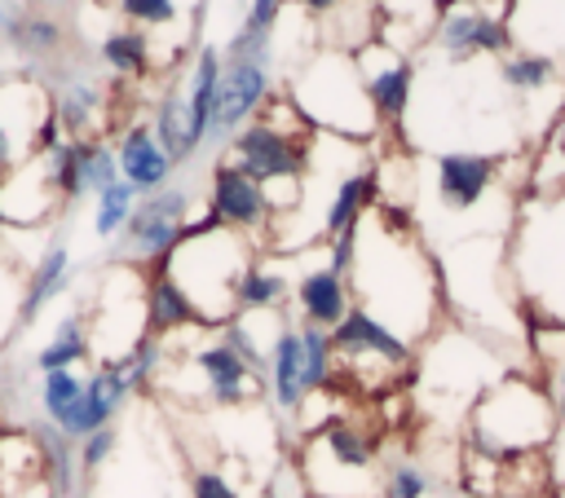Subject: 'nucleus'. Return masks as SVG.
I'll return each instance as SVG.
<instances>
[{"label": "nucleus", "instance_id": "nucleus-1", "mask_svg": "<svg viewBox=\"0 0 565 498\" xmlns=\"http://www.w3.org/2000/svg\"><path fill=\"white\" fill-rule=\"evenodd\" d=\"M349 291L362 313L384 322L406 344L437 335L446 286L441 264L424 251L397 207H375L358 225V256L349 269Z\"/></svg>", "mask_w": 565, "mask_h": 498}, {"label": "nucleus", "instance_id": "nucleus-2", "mask_svg": "<svg viewBox=\"0 0 565 498\" xmlns=\"http://www.w3.org/2000/svg\"><path fill=\"white\" fill-rule=\"evenodd\" d=\"M256 260V242L238 229H225L212 212L194 216L181 234V242L159 264L194 304V317L203 331L225 326L238 317V278Z\"/></svg>", "mask_w": 565, "mask_h": 498}, {"label": "nucleus", "instance_id": "nucleus-3", "mask_svg": "<svg viewBox=\"0 0 565 498\" xmlns=\"http://www.w3.org/2000/svg\"><path fill=\"white\" fill-rule=\"evenodd\" d=\"M561 423L552 392L539 375H503L494 379L468 410V445L490 458H525L552 450Z\"/></svg>", "mask_w": 565, "mask_h": 498}, {"label": "nucleus", "instance_id": "nucleus-4", "mask_svg": "<svg viewBox=\"0 0 565 498\" xmlns=\"http://www.w3.org/2000/svg\"><path fill=\"white\" fill-rule=\"evenodd\" d=\"M508 273L521 304L534 313L530 322H565V190L534 194V203L521 212Z\"/></svg>", "mask_w": 565, "mask_h": 498}, {"label": "nucleus", "instance_id": "nucleus-5", "mask_svg": "<svg viewBox=\"0 0 565 498\" xmlns=\"http://www.w3.org/2000/svg\"><path fill=\"white\" fill-rule=\"evenodd\" d=\"M305 485L313 498H380L384 494V467L380 441L371 427L353 419H331L318 432H309L296 450Z\"/></svg>", "mask_w": 565, "mask_h": 498}, {"label": "nucleus", "instance_id": "nucleus-6", "mask_svg": "<svg viewBox=\"0 0 565 498\" xmlns=\"http://www.w3.org/2000/svg\"><path fill=\"white\" fill-rule=\"evenodd\" d=\"M291 101L305 115V123L313 132H327V137L366 141L384 128L380 115L371 110V97L362 88L353 53L322 48L318 57H309V66L300 71V79L291 88Z\"/></svg>", "mask_w": 565, "mask_h": 498}, {"label": "nucleus", "instance_id": "nucleus-7", "mask_svg": "<svg viewBox=\"0 0 565 498\" xmlns=\"http://www.w3.org/2000/svg\"><path fill=\"white\" fill-rule=\"evenodd\" d=\"M282 110V97H269L260 106V115L252 123H243L234 137H230V163L238 172H247L252 181H260L265 190L278 185V181H305L309 172V150H313V128L305 123V115L296 110L291 123L278 119Z\"/></svg>", "mask_w": 565, "mask_h": 498}, {"label": "nucleus", "instance_id": "nucleus-8", "mask_svg": "<svg viewBox=\"0 0 565 498\" xmlns=\"http://www.w3.org/2000/svg\"><path fill=\"white\" fill-rule=\"evenodd\" d=\"M331 353H335V375L353 379L362 392H384L402 375H411V366H415V344L393 335L384 322H375L358 304L331 331Z\"/></svg>", "mask_w": 565, "mask_h": 498}, {"label": "nucleus", "instance_id": "nucleus-9", "mask_svg": "<svg viewBox=\"0 0 565 498\" xmlns=\"http://www.w3.org/2000/svg\"><path fill=\"white\" fill-rule=\"evenodd\" d=\"M190 207H194V194L177 190V185H163L159 194H146L132 207L124 234L115 238V260L132 264V269H159L168 260V251L181 242L185 225L194 220Z\"/></svg>", "mask_w": 565, "mask_h": 498}, {"label": "nucleus", "instance_id": "nucleus-10", "mask_svg": "<svg viewBox=\"0 0 565 498\" xmlns=\"http://www.w3.org/2000/svg\"><path fill=\"white\" fill-rule=\"evenodd\" d=\"M433 44L450 62L512 53L508 0H446L437 9V22H433Z\"/></svg>", "mask_w": 565, "mask_h": 498}, {"label": "nucleus", "instance_id": "nucleus-11", "mask_svg": "<svg viewBox=\"0 0 565 498\" xmlns=\"http://www.w3.org/2000/svg\"><path fill=\"white\" fill-rule=\"evenodd\" d=\"M433 339V353L424 357V379H428V388L433 392H446V397H455V392H463L468 397V410H472V401L494 383V379H503L508 370L494 361V353L472 335V331H441V335H428Z\"/></svg>", "mask_w": 565, "mask_h": 498}, {"label": "nucleus", "instance_id": "nucleus-12", "mask_svg": "<svg viewBox=\"0 0 565 498\" xmlns=\"http://www.w3.org/2000/svg\"><path fill=\"white\" fill-rule=\"evenodd\" d=\"M62 207H66V198H62V185H57L49 154H26L18 167H9L0 176V225L40 229Z\"/></svg>", "mask_w": 565, "mask_h": 498}, {"label": "nucleus", "instance_id": "nucleus-13", "mask_svg": "<svg viewBox=\"0 0 565 498\" xmlns=\"http://www.w3.org/2000/svg\"><path fill=\"white\" fill-rule=\"evenodd\" d=\"M207 212H212L225 229L247 234L256 247L269 242V229H274L269 194H265L260 181H252L247 172H238L230 159H221V163L212 167V181H207Z\"/></svg>", "mask_w": 565, "mask_h": 498}, {"label": "nucleus", "instance_id": "nucleus-14", "mask_svg": "<svg viewBox=\"0 0 565 498\" xmlns=\"http://www.w3.org/2000/svg\"><path fill=\"white\" fill-rule=\"evenodd\" d=\"M185 370H194L199 379V401L207 405H221V410H234V405H247L260 397V370H252L221 335L212 339H199L185 357Z\"/></svg>", "mask_w": 565, "mask_h": 498}, {"label": "nucleus", "instance_id": "nucleus-15", "mask_svg": "<svg viewBox=\"0 0 565 498\" xmlns=\"http://www.w3.org/2000/svg\"><path fill=\"white\" fill-rule=\"evenodd\" d=\"M499 181V154L486 150H441L433 159V198L450 216L477 212Z\"/></svg>", "mask_w": 565, "mask_h": 498}, {"label": "nucleus", "instance_id": "nucleus-16", "mask_svg": "<svg viewBox=\"0 0 565 498\" xmlns=\"http://www.w3.org/2000/svg\"><path fill=\"white\" fill-rule=\"evenodd\" d=\"M358 62V75H362V88L371 97V110L380 115V123H402L406 106H411V88H415V66L406 53L371 40L353 53Z\"/></svg>", "mask_w": 565, "mask_h": 498}, {"label": "nucleus", "instance_id": "nucleus-17", "mask_svg": "<svg viewBox=\"0 0 565 498\" xmlns=\"http://www.w3.org/2000/svg\"><path fill=\"white\" fill-rule=\"evenodd\" d=\"M269 101V71L252 57H225L221 66V93H216V110H212V141L234 137L243 123H252L260 115V106Z\"/></svg>", "mask_w": 565, "mask_h": 498}, {"label": "nucleus", "instance_id": "nucleus-18", "mask_svg": "<svg viewBox=\"0 0 565 498\" xmlns=\"http://www.w3.org/2000/svg\"><path fill=\"white\" fill-rule=\"evenodd\" d=\"M128 397H132V388H128L124 370L110 366V361H106V366L97 361V366L84 375V397H79L71 423L62 427V436H66V441H84V436H93L97 427H110Z\"/></svg>", "mask_w": 565, "mask_h": 498}, {"label": "nucleus", "instance_id": "nucleus-19", "mask_svg": "<svg viewBox=\"0 0 565 498\" xmlns=\"http://www.w3.org/2000/svg\"><path fill=\"white\" fill-rule=\"evenodd\" d=\"M291 304H296V313H300L305 326L335 331V326L344 322V313L353 308V291H349V278H340L335 269L309 264V269H300V278L291 282Z\"/></svg>", "mask_w": 565, "mask_h": 498}, {"label": "nucleus", "instance_id": "nucleus-20", "mask_svg": "<svg viewBox=\"0 0 565 498\" xmlns=\"http://www.w3.org/2000/svg\"><path fill=\"white\" fill-rule=\"evenodd\" d=\"M512 48L547 53L565 66V0H508Z\"/></svg>", "mask_w": 565, "mask_h": 498}, {"label": "nucleus", "instance_id": "nucleus-21", "mask_svg": "<svg viewBox=\"0 0 565 498\" xmlns=\"http://www.w3.org/2000/svg\"><path fill=\"white\" fill-rule=\"evenodd\" d=\"M265 383L278 414H296L305 405V348H300V322H282L269 357H265Z\"/></svg>", "mask_w": 565, "mask_h": 498}, {"label": "nucleus", "instance_id": "nucleus-22", "mask_svg": "<svg viewBox=\"0 0 565 498\" xmlns=\"http://www.w3.org/2000/svg\"><path fill=\"white\" fill-rule=\"evenodd\" d=\"M115 159H119V181H128L141 198L146 194H159L168 185V176H172V159L154 141V128L150 123H132L124 132V141L115 145Z\"/></svg>", "mask_w": 565, "mask_h": 498}, {"label": "nucleus", "instance_id": "nucleus-23", "mask_svg": "<svg viewBox=\"0 0 565 498\" xmlns=\"http://www.w3.org/2000/svg\"><path fill=\"white\" fill-rule=\"evenodd\" d=\"M75 278V264H71V247L62 238H53L26 269V282H22V308H18V326H31Z\"/></svg>", "mask_w": 565, "mask_h": 498}, {"label": "nucleus", "instance_id": "nucleus-24", "mask_svg": "<svg viewBox=\"0 0 565 498\" xmlns=\"http://www.w3.org/2000/svg\"><path fill=\"white\" fill-rule=\"evenodd\" d=\"M146 273V331L168 339V335H181L190 326H199L194 317V304L185 300V291L163 273V269H141Z\"/></svg>", "mask_w": 565, "mask_h": 498}, {"label": "nucleus", "instance_id": "nucleus-25", "mask_svg": "<svg viewBox=\"0 0 565 498\" xmlns=\"http://www.w3.org/2000/svg\"><path fill=\"white\" fill-rule=\"evenodd\" d=\"M561 62L547 57V53H525V48H512L499 57V75L508 84V93L516 97H547L561 88Z\"/></svg>", "mask_w": 565, "mask_h": 498}, {"label": "nucleus", "instance_id": "nucleus-26", "mask_svg": "<svg viewBox=\"0 0 565 498\" xmlns=\"http://www.w3.org/2000/svg\"><path fill=\"white\" fill-rule=\"evenodd\" d=\"M88 357H93L88 322H84V313H66V317L57 322L53 339H49L44 348H35L31 370H40V375H49V370H75V366L88 361Z\"/></svg>", "mask_w": 565, "mask_h": 498}, {"label": "nucleus", "instance_id": "nucleus-27", "mask_svg": "<svg viewBox=\"0 0 565 498\" xmlns=\"http://www.w3.org/2000/svg\"><path fill=\"white\" fill-rule=\"evenodd\" d=\"M234 300H238V313H278L291 300V278L278 264L252 260L247 273L238 278V295Z\"/></svg>", "mask_w": 565, "mask_h": 498}, {"label": "nucleus", "instance_id": "nucleus-28", "mask_svg": "<svg viewBox=\"0 0 565 498\" xmlns=\"http://www.w3.org/2000/svg\"><path fill=\"white\" fill-rule=\"evenodd\" d=\"M221 48H199L194 57V75L185 84V101H190V119H194V132L207 141V128H212V110H216V93H221Z\"/></svg>", "mask_w": 565, "mask_h": 498}, {"label": "nucleus", "instance_id": "nucleus-29", "mask_svg": "<svg viewBox=\"0 0 565 498\" xmlns=\"http://www.w3.org/2000/svg\"><path fill=\"white\" fill-rule=\"evenodd\" d=\"M79 397H84V375L79 370H49V375H40V414L57 432L71 423Z\"/></svg>", "mask_w": 565, "mask_h": 498}, {"label": "nucleus", "instance_id": "nucleus-30", "mask_svg": "<svg viewBox=\"0 0 565 498\" xmlns=\"http://www.w3.org/2000/svg\"><path fill=\"white\" fill-rule=\"evenodd\" d=\"M97 57H102L115 75H146V71H150V35L137 31V26L110 31V35L97 44Z\"/></svg>", "mask_w": 565, "mask_h": 498}, {"label": "nucleus", "instance_id": "nucleus-31", "mask_svg": "<svg viewBox=\"0 0 565 498\" xmlns=\"http://www.w3.org/2000/svg\"><path fill=\"white\" fill-rule=\"evenodd\" d=\"M93 198H97V203H93V234H97L102 242L119 238L124 225H128V216H132V207H137V190H132L128 181H115V185H106V190L93 194Z\"/></svg>", "mask_w": 565, "mask_h": 498}, {"label": "nucleus", "instance_id": "nucleus-32", "mask_svg": "<svg viewBox=\"0 0 565 498\" xmlns=\"http://www.w3.org/2000/svg\"><path fill=\"white\" fill-rule=\"evenodd\" d=\"M9 44H13L18 53H35V57H44V53H53V48L62 44V26H57L49 13L26 9V13L9 26Z\"/></svg>", "mask_w": 565, "mask_h": 498}, {"label": "nucleus", "instance_id": "nucleus-33", "mask_svg": "<svg viewBox=\"0 0 565 498\" xmlns=\"http://www.w3.org/2000/svg\"><path fill=\"white\" fill-rule=\"evenodd\" d=\"M115 450H119V427H115V423H110V427H97V432L84 436V441H75V467H79V476L102 472V467L115 458Z\"/></svg>", "mask_w": 565, "mask_h": 498}, {"label": "nucleus", "instance_id": "nucleus-34", "mask_svg": "<svg viewBox=\"0 0 565 498\" xmlns=\"http://www.w3.org/2000/svg\"><path fill=\"white\" fill-rule=\"evenodd\" d=\"M260 494H265V498H313L309 485H305V472H300V458H296V454H282V458L269 467Z\"/></svg>", "mask_w": 565, "mask_h": 498}, {"label": "nucleus", "instance_id": "nucleus-35", "mask_svg": "<svg viewBox=\"0 0 565 498\" xmlns=\"http://www.w3.org/2000/svg\"><path fill=\"white\" fill-rule=\"evenodd\" d=\"M22 282H26V273L9 260V256H0V344H4V335H9V326H18V308H22Z\"/></svg>", "mask_w": 565, "mask_h": 498}, {"label": "nucleus", "instance_id": "nucleus-36", "mask_svg": "<svg viewBox=\"0 0 565 498\" xmlns=\"http://www.w3.org/2000/svg\"><path fill=\"white\" fill-rule=\"evenodd\" d=\"M26 154H35V141H31L26 132H18L13 119L0 110V176H4L9 167H18Z\"/></svg>", "mask_w": 565, "mask_h": 498}, {"label": "nucleus", "instance_id": "nucleus-37", "mask_svg": "<svg viewBox=\"0 0 565 498\" xmlns=\"http://www.w3.org/2000/svg\"><path fill=\"white\" fill-rule=\"evenodd\" d=\"M190 498H243V494H238V485H234L225 472L199 467V472L190 476Z\"/></svg>", "mask_w": 565, "mask_h": 498}, {"label": "nucleus", "instance_id": "nucleus-38", "mask_svg": "<svg viewBox=\"0 0 565 498\" xmlns=\"http://www.w3.org/2000/svg\"><path fill=\"white\" fill-rule=\"evenodd\" d=\"M22 13H26L22 0H0V35H9V26H13Z\"/></svg>", "mask_w": 565, "mask_h": 498}, {"label": "nucleus", "instance_id": "nucleus-39", "mask_svg": "<svg viewBox=\"0 0 565 498\" xmlns=\"http://www.w3.org/2000/svg\"><path fill=\"white\" fill-rule=\"evenodd\" d=\"M300 4H305V9L313 13V18H327V13H331V9L340 4V0H300Z\"/></svg>", "mask_w": 565, "mask_h": 498}, {"label": "nucleus", "instance_id": "nucleus-40", "mask_svg": "<svg viewBox=\"0 0 565 498\" xmlns=\"http://www.w3.org/2000/svg\"><path fill=\"white\" fill-rule=\"evenodd\" d=\"M0 445H4V427H0Z\"/></svg>", "mask_w": 565, "mask_h": 498}, {"label": "nucleus", "instance_id": "nucleus-41", "mask_svg": "<svg viewBox=\"0 0 565 498\" xmlns=\"http://www.w3.org/2000/svg\"><path fill=\"white\" fill-rule=\"evenodd\" d=\"M556 498H565V489H561V494H556Z\"/></svg>", "mask_w": 565, "mask_h": 498}, {"label": "nucleus", "instance_id": "nucleus-42", "mask_svg": "<svg viewBox=\"0 0 565 498\" xmlns=\"http://www.w3.org/2000/svg\"><path fill=\"white\" fill-rule=\"evenodd\" d=\"M0 84H4V75H0Z\"/></svg>", "mask_w": 565, "mask_h": 498}]
</instances>
